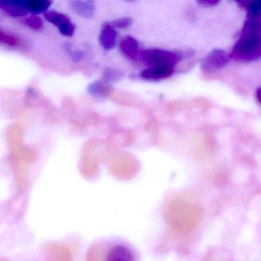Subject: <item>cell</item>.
<instances>
[{
    "mask_svg": "<svg viewBox=\"0 0 261 261\" xmlns=\"http://www.w3.org/2000/svg\"><path fill=\"white\" fill-rule=\"evenodd\" d=\"M13 4L19 6L28 12L34 13H45L51 6V2L46 0H30V1H13Z\"/></svg>",
    "mask_w": 261,
    "mask_h": 261,
    "instance_id": "cell-9",
    "label": "cell"
},
{
    "mask_svg": "<svg viewBox=\"0 0 261 261\" xmlns=\"http://www.w3.org/2000/svg\"><path fill=\"white\" fill-rule=\"evenodd\" d=\"M106 261H135V256L129 247L124 245H117L109 250Z\"/></svg>",
    "mask_w": 261,
    "mask_h": 261,
    "instance_id": "cell-7",
    "label": "cell"
},
{
    "mask_svg": "<svg viewBox=\"0 0 261 261\" xmlns=\"http://www.w3.org/2000/svg\"><path fill=\"white\" fill-rule=\"evenodd\" d=\"M0 10H4L6 13L10 14L13 17H22L27 16L29 12L24 10L22 7L13 2L5 3L0 1Z\"/></svg>",
    "mask_w": 261,
    "mask_h": 261,
    "instance_id": "cell-11",
    "label": "cell"
},
{
    "mask_svg": "<svg viewBox=\"0 0 261 261\" xmlns=\"http://www.w3.org/2000/svg\"><path fill=\"white\" fill-rule=\"evenodd\" d=\"M120 49L123 56L132 62L141 61L143 50L140 48L139 42L132 36H126L120 43Z\"/></svg>",
    "mask_w": 261,
    "mask_h": 261,
    "instance_id": "cell-5",
    "label": "cell"
},
{
    "mask_svg": "<svg viewBox=\"0 0 261 261\" xmlns=\"http://www.w3.org/2000/svg\"><path fill=\"white\" fill-rule=\"evenodd\" d=\"M248 13L254 15V16H259L261 11V2L260 1H253L249 4Z\"/></svg>",
    "mask_w": 261,
    "mask_h": 261,
    "instance_id": "cell-16",
    "label": "cell"
},
{
    "mask_svg": "<svg viewBox=\"0 0 261 261\" xmlns=\"http://www.w3.org/2000/svg\"><path fill=\"white\" fill-rule=\"evenodd\" d=\"M229 55L219 48L212 50L201 63V69L204 73H213L224 68L229 62Z\"/></svg>",
    "mask_w": 261,
    "mask_h": 261,
    "instance_id": "cell-3",
    "label": "cell"
},
{
    "mask_svg": "<svg viewBox=\"0 0 261 261\" xmlns=\"http://www.w3.org/2000/svg\"><path fill=\"white\" fill-rule=\"evenodd\" d=\"M44 16L48 22L57 27L63 36L69 37L74 34L75 27L65 15L56 11H46L44 13Z\"/></svg>",
    "mask_w": 261,
    "mask_h": 261,
    "instance_id": "cell-4",
    "label": "cell"
},
{
    "mask_svg": "<svg viewBox=\"0 0 261 261\" xmlns=\"http://www.w3.org/2000/svg\"><path fill=\"white\" fill-rule=\"evenodd\" d=\"M0 43H4L10 46H15L17 44V40L13 36L6 34L4 32L0 31Z\"/></svg>",
    "mask_w": 261,
    "mask_h": 261,
    "instance_id": "cell-15",
    "label": "cell"
},
{
    "mask_svg": "<svg viewBox=\"0 0 261 261\" xmlns=\"http://www.w3.org/2000/svg\"><path fill=\"white\" fill-rule=\"evenodd\" d=\"M123 74L118 70L107 68L103 72V81L105 82H116L122 79Z\"/></svg>",
    "mask_w": 261,
    "mask_h": 261,
    "instance_id": "cell-12",
    "label": "cell"
},
{
    "mask_svg": "<svg viewBox=\"0 0 261 261\" xmlns=\"http://www.w3.org/2000/svg\"><path fill=\"white\" fill-rule=\"evenodd\" d=\"M141 61L146 64L147 68L174 71L181 62V56L173 51L152 48L143 50Z\"/></svg>",
    "mask_w": 261,
    "mask_h": 261,
    "instance_id": "cell-2",
    "label": "cell"
},
{
    "mask_svg": "<svg viewBox=\"0 0 261 261\" xmlns=\"http://www.w3.org/2000/svg\"><path fill=\"white\" fill-rule=\"evenodd\" d=\"M88 93L96 98H106L111 92L109 85L106 82H95L88 86Z\"/></svg>",
    "mask_w": 261,
    "mask_h": 261,
    "instance_id": "cell-10",
    "label": "cell"
},
{
    "mask_svg": "<svg viewBox=\"0 0 261 261\" xmlns=\"http://www.w3.org/2000/svg\"><path fill=\"white\" fill-rule=\"evenodd\" d=\"M133 23V19L129 17L119 18L116 19L114 22H111V25L112 27H116L119 29H126L130 27Z\"/></svg>",
    "mask_w": 261,
    "mask_h": 261,
    "instance_id": "cell-14",
    "label": "cell"
},
{
    "mask_svg": "<svg viewBox=\"0 0 261 261\" xmlns=\"http://www.w3.org/2000/svg\"><path fill=\"white\" fill-rule=\"evenodd\" d=\"M261 23L259 16L248 13L247 20L229 58L241 62H253L261 56Z\"/></svg>",
    "mask_w": 261,
    "mask_h": 261,
    "instance_id": "cell-1",
    "label": "cell"
},
{
    "mask_svg": "<svg viewBox=\"0 0 261 261\" xmlns=\"http://www.w3.org/2000/svg\"><path fill=\"white\" fill-rule=\"evenodd\" d=\"M70 8L79 16L90 19L95 14V4L93 1H72L70 4Z\"/></svg>",
    "mask_w": 261,
    "mask_h": 261,
    "instance_id": "cell-6",
    "label": "cell"
},
{
    "mask_svg": "<svg viewBox=\"0 0 261 261\" xmlns=\"http://www.w3.org/2000/svg\"><path fill=\"white\" fill-rule=\"evenodd\" d=\"M117 34L114 27H111V24H105L102 27L100 32V45L103 49L109 51L114 48L117 42Z\"/></svg>",
    "mask_w": 261,
    "mask_h": 261,
    "instance_id": "cell-8",
    "label": "cell"
},
{
    "mask_svg": "<svg viewBox=\"0 0 261 261\" xmlns=\"http://www.w3.org/2000/svg\"><path fill=\"white\" fill-rule=\"evenodd\" d=\"M198 4L199 5L203 6L204 7H215L217 4H219L218 1H212V0H207V1H198Z\"/></svg>",
    "mask_w": 261,
    "mask_h": 261,
    "instance_id": "cell-17",
    "label": "cell"
},
{
    "mask_svg": "<svg viewBox=\"0 0 261 261\" xmlns=\"http://www.w3.org/2000/svg\"><path fill=\"white\" fill-rule=\"evenodd\" d=\"M25 24L30 28L33 30H40L43 27V22L39 16H29L25 19Z\"/></svg>",
    "mask_w": 261,
    "mask_h": 261,
    "instance_id": "cell-13",
    "label": "cell"
},
{
    "mask_svg": "<svg viewBox=\"0 0 261 261\" xmlns=\"http://www.w3.org/2000/svg\"><path fill=\"white\" fill-rule=\"evenodd\" d=\"M260 88H257V90L256 91V100H257V101L259 102V103H260V97H259V94H260Z\"/></svg>",
    "mask_w": 261,
    "mask_h": 261,
    "instance_id": "cell-18",
    "label": "cell"
}]
</instances>
